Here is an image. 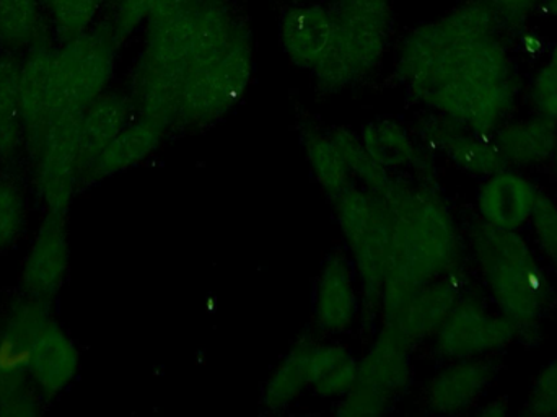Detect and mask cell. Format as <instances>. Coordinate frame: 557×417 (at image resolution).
<instances>
[{
    "mask_svg": "<svg viewBox=\"0 0 557 417\" xmlns=\"http://www.w3.org/2000/svg\"><path fill=\"white\" fill-rule=\"evenodd\" d=\"M471 249L497 310L519 331V340L535 341L540 320L552 304V289L532 246L519 232L480 222L471 229Z\"/></svg>",
    "mask_w": 557,
    "mask_h": 417,
    "instance_id": "3957f363",
    "label": "cell"
},
{
    "mask_svg": "<svg viewBox=\"0 0 557 417\" xmlns=\"http://www.w3.org/2000/svg\"><path fill=\"white\" fill-rule=\"evenodd\" d=\"M509 413V402L504 398H496L493 402L484 405L483 408L478 409V415L481 416H506Z\"/></svg>",
    "mask_w": 557,
    "mask_h": 417,
    "instance_id": "f35d334b",
    "label": "cell"
},
{
    "mask_svg": "<svg viewBox=\"0 0 557 417\" xmlns=\"http://www.w3.org/2000/svg\"><path fill=\"white\" fill-rule=\"evenodd\" d=\"M519 3L520 9H522V12L525 13L527 19H529L540 5L545 3V0H519Z\"/></svg>",
    "mask_w": 557,
    "mask_h": 417,
    "instance_id": "ab89813d",
    "label": "cell"
},
{
    "mask_svg": "<svg viewBox=\"0 0 557 417\" xmlns=\"http://www.w3.org/2000/svg\"><path fill=\"white\" fill-rule=\"evenodd\" d=\"M552 160H555V167H556V172H557V136H556L555 150H553V159Z\"/></svg>",
    "mask_w": 557,
    "mask_h": 417,
    "instance_id": "7bdbcfd3",
    "label": "cell"
},
{
    "mask_svg": "<svg viewBox=\"0 0 557 417\" xmlns=\"http://www.w3.org/2000/svg\"><path fill=\"white\" fill-rule=\"evenodd\" d=\"M356 285L349 262L341 255H331L318 274L314 289V315L321 330L343 333L357 317Z\"/></svg>",
    "mask_w": 557,
    "mask_h": 417,
    "instance_id": "ac0fdd59",
    "label": "cell"
},
{
    "mask_svg": "<svg viewBox=\"0 0 557 417\" xmlns=\"http://www.w3.org/2000/svg\"><path fill=\"white\" fill-rule=\"evenodd\" d=\"M163 134L165 130L159 124L146 118H134L98 156L85 176V183L100 182L139 165L159 149Z\"/></svg>",
    "mask_w": 557,
    "mask_h": 417,
    "instance_id": "44dd1931",
    "label": "cell"
},
{
    "mask_svg": "<svg viewBox=\"0 0 557 417\" xmlns=\"http://www.w3.org/2000/svg\"><path fill=\"white\" fill-rule=\"evenodd\" d=\"M52 318V301L23 291L7 304L0 317V344L13 369L28 376L29 351Z\"/></svg>",
    "mask_w": 557,
    "mask_h": 417,
    "instance_id": "d6986e66",
    "label": "cell"
},
{
    "mask_svg": "<svg viewBox=\"0 0 557 417\" xmlns=\"http://www.w3.org/2000/svg\"><path fill=\"white\" fill-rule=\"evenodd\" d=\"M333 7L392 26L389 0H336Z\"/></svg>",
    "mask_w": 557,
    "mask_h": 417,
    "instance_id": "8d00e7d4",
    "label": "cell"
},
{
    "mask_svg": "<svg viewBox=\"0 0 557 417\" xmlns=\"http://www.w3.org/2000/svg\"><path fill=\"white\" fill-rule=\"evenodd\" d=\"M305 150H307L311 170L327 196L336 199L344 189L352 185L346 162L330 133L307 131Z\"/></svg>",
    "mask_w": 557,
    "mask_h": 417,
    "instance_id": "4316f807",
    "label": "cell"
},
{
    "mask_svg": "<svg viewBox=\"0 0 557 417\" xmlns=\"http://www.w3.org/2000/svg\"><path fill=\"white\" fill-rule=\"evenodd\" d=\"M321 344L313 341L295 344L264 387L263 403L271 412L290 405L305 389L321 377Z\"/></svg>",
    "mask_w": 557,
    "mask_h": 417,
    "instance_id": "cb8c5ba5",
    "label": "cell"
},
{
    "mask_svg": "<svg viewBox=\"0 0 557 417\" xmlns=\"http://www.w3.org/2000/svg\"><path fill=\"white\" fill-rule=\"evenodd\" d=\"M20 101L25 127V154L32 156L61 111L58 91V49L39 38L20 59Z\"/></svg>",
    "mask_w": 557,
    "mask_h": 417,
    "instance_id": "8fae6325",
    "label": "cell"
},
{
    "mask_svg": "<svg viewBox=\"0 0 557 417\" xmlns=\"http://www.w3.org/2000/svg\"><path fill=\"white\" fill-rule=\"evenodd\" d=\"M28 379L51 402L67 392L81 370V351L67 331L52 318L36 338L29 351Z\"/></svg>",
    "mask_w": 557,
    "mask_h": 417,
    "instance_id": "4fadbf2b",
    "label": "cell"
},
{
    "mask_svg": "<svg viewBox=\"0 0 557 417\" xmlns=\"http://www.w3.org/2000/svg\"><path fill=\"white\" fill-rule=\"evenodd\" d=\"M363 146L383 169L428 170L429 160L421 147L416 146L405 127L395 121H376L363 127Z\"/></svg>",
    "mask_w": 557,
    "mask_h": 417,
    "instance_id": "484cf974",
    "label": "cell"
},
{
    "mask_svg": "<svg viewBox=\"0 0 557 417\" xmlns=\"http://www.w3.org/2000/svg\"><path fill=\"white\" fill-rule=\"evenodd\" d=\"M39 2H45L48 3V5H51V3L54 2V0H39Z\"/></svg>",
    "mask_w": 557,
    "mask_h": 417,
    "instance_id": "ee69618b",
    "label": "cell"
},
{
    "mask_svg": "<svg viewBox=\"0 0 557 417\" xmlns=\"http://www.w3.org/2000/svg\"><path fill=\"white\" fill-rule=\"evenodd\" d=\"M333 32V13L321 5L292 7L282 15V48L295 65L308 71H314L323 61Z\"/></svg>",
    "mask_w": 557,
    "mask_h": 417,
    "instance_id": "e0dca14e",
    "label": "cell"
},
{
    "mask_svg": "<svg viewBox=\"0 0 557 417\" xmlns=\"http://www.w3.org/2000/svg\"><path fill=\"white\" fill-rule=\"evenodd\" d=\"M411 343L405 334L385 323L382 333L357 367V379L343 396L337 415L379 416L411 380Z\"/></svg>",
    "mask_w": 557,
    "mask_h": 417,
    "instance_id": "52a82bcc",
    "label": "cell"
},
{
    "mask_svg": "<svg viewBox=\"0 0 557 417\" xmlns=\"http://www.w3.org/2000/svg\"><path fill=\"white\" fill-rule=\"evenodd\" d=\"M546 10L549 15L557 16V0H546Z\"/></svg>",
    "mask_w": 557,
    "mask_h": 417,
    "instance_id": "60d3db41",
    "label": "cell"
},
{
    "mask_svg": "<svg viewBox=\"0 0 557 417\" xmlns=\"http://www.w3.org/2000/svg\"><path fill=\"white\" fill-rule=\"evenodd\" d=\"M81 121L77 111H59L28 157L33 188L46 212L67 216L84 185Z\"/></svg>",
    "mask_w": 557,
    "mask_h": 417,
    "instance_id": "5b68a950",
    "label": "cell"
},
{
    "mask_svg": "<svg viewBox=\"0 0 557 417\" xmlns=\"http://www.w3.org/2000/svg\"><path fill=\"white\" fill-rule=\"evenodd\" d=\"M458 298L460 291L450 275L437 279L418 289L385 323H392L409 343H416L435 334Z\"/></svg>",
    "mask_w": 557,
    "mask_h": 417,
    "instance_id": "ffe728a7",
    "label": "cell"
},
{
    "mask_svg": "<svg viewBox=\"0 0 557 417\" xmlns=\"http://www.w3.org/2000/svg\"><path fill=\"white\" fill-rule=\"evenodd\" d=\"M557 124L535 114L527 120L503 124L493 134L509 169H532L553 159Z\"/></svg>",
    "mask_w": 557,
    "mask_h": 417,
    "instance_id": "7402d4cb",
    "label": "cell"
},
{
    "mask_svg": "<svg viewBox=\"0 0 557 417\" xmlns=\"http://www.w3.org/2000/svg\"><path fill=\"white\" fill-rule=\"evenodd\" d=\"M500 29L484 3L470 0L405 39L399 77L435 113L493 136L516 110L520 90Z\"/></svg>",
    "mask_w": 557,
    "mask_h": 417,
    "instance_id": "6da1fadb",
    "label": "cell"
},
{
    "mask_svg": "<svg viewBox=\"0 0 557 417\" xmlns=\"http://www.w3.org/2000/svg\"><path fill=\"white\" fill-rule=\"evenodd\" d=\"M113 29H88L58 49L61 111L82 113L107 91L116 64Z\"/></svg>",
    "mask_w": 557,
    "mask_h": 417,
    "instance_id": "9c48e42d",
    "label": "cell"
},
{
    "mask_svg": "<svg viewBox=\"0 0 557 417\" xmlns=\"http://www.w3.org/2000/svg\"><path fill=\"white\" fill-rule=\"evenodd\" d=\"M432 146L437 147L458 169L480 179L507 169L499 147L490 136L474 133L447 118L434 116L422 130Z\"/></svg>",
    "mask_w": 557,
    "mask_h": 417,
    "instance_id": "9a60e30c",
    "label": "cell"
},
{
    "mask_svg": "<svg viewBox=\"0 0 557 417\" xmlns=\"http://www.w3.org/2000/svg\"><path fill=\"white\" fill-rule=\"evenodd\" d=\"M334 32L330 49L314 69L324 91H339L369 77L385 54L392 26L331 7Z\"/></svg>",
    "mask_w": 557,
    "mask_h": 417,
    "instance_id": "ba28073f",
    "label": "cell"
},
{
    "mask_svg": "<svg viewBox=\"0 0 557 417\" xmlns=\"http://www.w3.org/2000/svg\"><path fill=\"white\" fill-rule=\"evenodd\" d=\"M523 413L529 416H557V356L533 380Z\"/></svg>",
    "mask_w": 557,
    "mask_h": 417,
    "instance_id": "d6a6232c",
    "label": "cell"
},
{
    "mask_svg": "<svg viewBox=\"0 0 557 417\" xmlns=\"http://www.w3.org/2000/svg\"><path fill=\"white\" fill-rule=\"evenodd\" d=\"M474 2L484 3V5H486L487 9L491 10V12H493L494 7H496L497 3L500 2V0H474Z\"/></svg>",
    "mask_w": 557,
    "mask_h": 417,
    "instance_id": "b9f144b4",
    "label": "cell"
},
{
    "mask_svg": "<svg viewBox=\"0 0 557 417\" xmlns=\"http://www.w3.org/2000/svg\"><path fill=\"white\" fill-rule=\"evenodd\" d=\"M45 396L32 385L16 387L0 400V417H35L45 408Z\"/></svg>",
    "mask_w": 557,
    "mask_h": 417,
    "instance_id": "e575fe53",
    "label": "cell"
},
{
    "mask_svg": "<svg viewBox=\"0 0 557 417\" xmlns=\"http://www.w3.org/2000/svg\"><path fill=\"white\" fill-rule=\"evenodd\" d=\"M71 262L67 216L46 212L23 258L22 291L52 301L64 285Z\"/></svg>",
    "mask_w": 557,
    "mask_h": 417,
    "instance_id": "7c38bea8",
    "label": "cell"
},
{
    "mask_svg": "<svg viewBox=\"0 0 557 417\" xmlns=\"http://www.w3.org/2000/svg\"><path fill=\"white\" fill-rule=\"evenodd\" d=\"M28 382L29 379L26 373L18 372V370L10 366L5 354H3L2 344H0V400H2L3 395L9 393L10 390L25 385V383Z\"/></svg>",
    "mask_w": 557,
    "mask_h": 417,
    "instance_id": "74e56055",
    "label": "cell"
},
{
    "mask_svg": "<svg viewBox=\"0 0 557 417\" xmlns=\"http://www.w3.org/2000/svg\"><path fill=\"white\" fill-rule=\"evenodd\" d=\"M28 217V196L22 183L9 173H0V255L18 245Z\"/></svg>",
    "mask_w": 557,
    "mask_h": 417,
    "instance_id": "f1b7e54d",
    "label": "cell"
},
{
    "mask_svg": "<svg viewBox=\"0 0 557 417\" xmlns=\"http://www.w3.org/2000/svg\"><path fill=\"white\" fill-rule=\"evenodd\" d=\"M540 195L535 182L507 167L484 179L478 189V210L487 225L519 232L530 222Z\"/></svg>",
    "mask_w": 557,
    "mask_h": 417,
    "instance_id": "5bb4252c",
    "label": "cell"
},
{
    "mask_svg": "<svg viewBox=\"0 0 557 417\" xmlns=\"http://www.w3.org/2000/svg\"><path fill=\"white\" fill-rule=\"evenodd\" d=\"M529 223L536 249L557 271V203L552 196L540 195Z\"/></svg>",
    "mask_w": 557,
    "mask_h": 417,
    "instance_id": "4dcf8cb0",
    "label": "cell"
},
{
    "mask_svg": "<svg viewBox=\"0 0 557 417\" xmlns=\"http://www.w3.org/2000/svg\"><path fill=\"white\" fill-rule=\"evenodd\" d=\"M39 0H0V48L28 49L41 35Z\"/></svg>",
    "mask_w": 557,
    "mask_h": 417,
    "instance_id": "83f0119b",
    "label": "cell"
},
{
    "mask_svg": "<svg viewBox=\"0 0 557 417\" xmlns=\"http://www.w3.org/2000/svg\"><path fill=\"white\" fill-rule=\"evenodd\" d=\"M101 0H54L51 3L52 22L62 42L90 29Z\"/></svg>",
    "mask_w": 557,
    "mask_h": 417,
    "instance_id": "f546056e",
    "label": "cell"
},
{
    "mask_svg": "<svg viewBox=\"0 0 557 417\" xmlns=\"http://www.w3.org/2000/svg\"><path fill=\"white\" fill-rule=\"evenodd\" d=\"M136 118L133 101L126 95L104 91L82 111V160L84 183L88 170L94 165L108 144Z\"/></svg>",
    "mask_w": 557,
    "mask_h": 417,
    "instance_id": "603a6c76",
    "label": "cell"
},
{
    "mask_svg": "<svg viewBox=\"0 0 557 417\" xmlns=\"http://www.w3.org/2000/svg\"><path fill=\"white\" fill-rule=\"evenodd\" d=\"M519 340L516 324L493 314L476 295L458 298L435 331V351L447 359H474L497 353Z\"/></svg>",
    "mask_w": 557,
    "mask_h": 417,
    "instance_id": "30bf717a",
    "label": "cell"
},
{
    "mask_svg": "<svg viewBox=\"0 0 557 417\" xmlns=\"http://www.w3.org/2000/svg\"><path fill=\"white\" fill-rule=\"evenodd\" d=\"M496 377L490 360L460 359L442 369L428 387V406L437 415H458L476 406Z\"/></svg>",
    "mask_w": 557,
    "mask_h": 417,
    "instance_id": "2e32d148",
    "label": "cell"
},
{
    "mask_svg": "<svg viewBox=\"0 0 557 417\" xmlns=\"http://www.w3.org/2000/svg\"><path fill=\"white\" fill-rule=\"evenodd\" d=\"M357 367L359 364L356 363L350 354H347L337 366H334L326 376L321 377L313 389L318 395L323 398H343L352 389L354 383L357 379Z\"/></svg>",
    "mask_w": 557,
    "mask_h": 417,
    "instance_id": "d590c367",
    "label": "cell"
},
{
    "mask_svg": "<svg viewBox=\"0 0 557 417\" xmlns=\"http://www.w3.org/2000/svg\"><path fill=\"white\" fill-rule=\"evenodd\" d=\"M251 71L253 51L245 32L221 58L186 75L176 126H206L224 116L247 90Z\"/></svg>",
    "mask_w": 557,
    "mask_h": 417,
    "instance_id": "8992f818",
    "label": "cell"
},
{
    "mask_svg": "<svg viewBox=\"0 0 557 417\" xmlns=\"http://www.w3.org/2000/svg\"><path fill=\"white\" fill-rule=\"evenodd\" d=\"M532 103L535 114L557 124V42L548 61L533 78Z\"/></svg>",
    "mask_w": 557,
    "mask_h": 417,
    "instance_id": "1f68e13d",
    "label": "cell"
},
{
    "mask_svg": "<svg viewBox=\"0 0 557 417\" xmlns=\"http://www.w3.org/2000/svg\"><path fill=\"white\" fill-rule=\"evenodd\" d=\"M159 0H120L114 15L113 36L117 45L129 38L152 15Z\"/></svg>",
    "mask_w": 557,
    "mask_h": 417,
    "instance_id": "836d02e7",
    "label": "cell"
},
{
    "mask_svg": "<svg viewBox=\"0 0 557 417\" xmlns=\"http://www.w3.org/2000/svg\"><path fill=\"white\" fill-rule=\"evenodd\" d=\"M336 213L362 281L367 310L382 305L392 253V209L383 196L350 185L336 199Z\"/></svg>",
    "mask_w": 557,
    "mask_h": 417,
    "instance_id": "277c9868",
    "label": "cell"
},
{
    "mask_svg": "<svg viewBox=\"0 0 557 417\" xmlns=\"http://www.w3.org/2000/svg\"><path fill=\"white\" fill-rule=\"evenodd\" d=\"M25 152L22 101H20V59L0 54V169Z\"/></svg>",
    "mask_w": 557,
    "mask_h": 417,
    "instance_id": "d4e9b609",
    "label": "cell"
},
{
    "mask_svg": "<svg viewBox=\"0 0 557 417\" xmlns=\"http://www.w3.org/2000/svg\"><path fill=\"white\" fill-rule=\"evenodd\" d=\"M385 199L392 209V253L382 292L386 321L422 285L454 272L460 238L450 209L434 189L396 180Z\"/></svg>",
    "mask_w": 557,
    "mask_h": 417,
    "instance_id": "7a4b0ae2",
    "label": "cell"
}]
</instances>
